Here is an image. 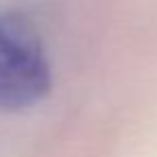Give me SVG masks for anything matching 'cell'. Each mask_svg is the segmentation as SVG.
Wrapping results in <instances>:
<instances>
[{
	"label": "cell",
	"instance_id": "obj_1",
	"mask_svg": "<svg viewBox=\"0 0 157 157\" xmlns=\"http://www.w3.org/2000/svg\"><path fill=\"white\" fill-rule=\"evenodd\" d=\"M52 86V69L35 24L20 11H0V110H26Z\"/></svg>",
	"mask_w": 157,
	"mask_h": 157
}]
</instances>
